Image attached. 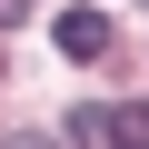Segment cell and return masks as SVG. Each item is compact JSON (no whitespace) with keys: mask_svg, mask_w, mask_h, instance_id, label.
<instances>
[{"mask_svg":"<svg viewBox=\"0 0 149 149\" xmlns=\"http://www.w3.org/2000/svg\"><path fill=\"white\" fill-rule=\"evenodd\" d=\"M60 50L70 60H100L109 50V10H60Z\"/></svg>","mask_w":149,"mask_h":149,"instance_id":"1","label":"cell"},{"mask_svg":"<svg viewBox=\"0 0 149 149\" xmlns=\"http://www.w3.org/2000/svg\"><path fill=\"white\" fill-rule=\"evenodd\" d=\"M20 10H30V0H0V30H10V20H20Z\"/></svg>","mask_w":149,"mask_h":149,"instance_id":"3","label":"cell"},{"mask_svg":"<svg viewBox=\"0 0 149 149\" xmlns=\"http://www.w3.org/2000/svg\"><path fill=\"white\" fill-rule=\"evenodd\" d=\"M100 139H119V149H149V100H129V109H100Z\"/></svg>","mask_w":149,"mask_h":149,"instance_id":"2","label":"cell"}]
</instances>
